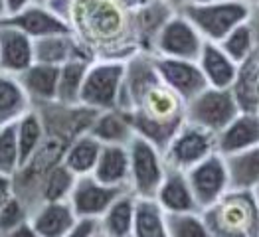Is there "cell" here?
<instances>
[{"instance_id": "obj_51", "label": "cell", "mask_w": 259, "mask_h": 237, "mask_svg": "<svg viewBox=\"0 0 259 237\" xmlns=\"http://www.w3.org/2000/svg\"><path fill=\"white\" fill-rule=\"evenodd\" d=\"M95 237H101V233H97V235H95Z\"/></svg>"}, {"instance_id": "obj_5", "label": "cell", "mask_w": 259, "mask_h": 237, "mask_svg": "<svg viewBox=\"0 0 259 237\" xmlns=\"http://www.w3.org/2000/svg\"><path fill=\"white\" fill-rule=\"evenodd\" d=\"M129 149V190L139 200H152L168 170L164 154L149 140L135 136Z\"/></svg>"}, {"instance_id": "obj_24", "label": "cell", "mask_w": 259, "mask_h": 237, "mask_svg": "<svg viewBox=\"0 0 259 237\" xmlns=\"http://www.w3.org/2000/svg\"><path fill=\"white\" fill-rule=\"evenodd\" d=\"M135 214H137V196H133L131 192L119 196L97 221L101 237H133Z\"/></svg>"}, {"instance_id": "obj_49", "label": "cell", "mask_w": 259, "mask_h": 237, "mask_svg": "<svg viewBox=\"0 0 259 237\" xmlns=\"http://www.w3.org/2000/svg\"><path fill=\"white\" fill-rule=\"evenodd\" d=\"M32 2H34V4H48L50 0H32Z\"/></svg>"}, {"instance_id": "obj_32", "label": "cell", "mask_w": 259, "mask_h": 237, "mask_svg": "<svg viewBox=\"0 0 259 237\" xmlns=\"http://www.w3.org/2000/svg\"><path fill=\"white\" fill-rule=\"evenodd\" d=\"M77 176L71 172L64 162L54 166L50 172L44 176L40 190H38V206L44 202H64L69 198Z\"/></svg>"}, {"instance_id": "obj_11", "label": "cell", "mask_w": 259, "mask_h": 237, "mask_svg": "<svg viewBox=\"0 0 259 237\" xmlns=\"http://www.w3.org/2000/svg\"><path fill=\"white\" fill-rule=\"evenodd\" d=\"M125 192H129V190L101 184L91 174H87V176H77L75 186L67 198V202L79 219L99 221V217L111 208V204Z\"/></svg>"}, {"instance_id": "obj_35", "label": "cell", "mask_w": 259, "mask_h": 237, "mask_svg": "<svg viewBox=\"0 0 259 237\" xmlns=\"http://www.w3.org/2000/svg\"><path fill=\"white\" fill-rule=\"evenodd\" d=\"M20 168V151L16 138V123L0 127V174L12 178Z\"/></svg>"}, {"instance_id": "obj_47", "label": "cell", "mask_w": 259, "mask_h": 237, "mask_svg": "<svg viewBox=\"0 0 259 237\" xmlns=\"http://www.w3.org/2000/svg\"><path fill=\"white\" fill-rule=\"evenodd\" d=\"M253 60H255V64H257V69H259V48H257V52H255V56H253Z\"/></svg>"}, {"instance_id": "obj_8", "label": "cell", "mask_w": 259, "mask_h": 237, "mask_svg": "<svg viewBox=\"0 0 259 237\" xmlns=\"http://www.w3.org/2000/svg\"><path fill=\"white\" fill-rule=\"evenodd\" d=\"M216 152V134L196 125L184 123L162 151L168 168L188 172L192 166Z\"/></svg>"}, {"instance_id": "obj_17", "label": "cell", "mask_w": 259, "mask_h": 237, "mask_svg": "<svg viewBox=\"0 0 259 237\" xmlns=\"http://www.w3.org/2000/svg\"><path fill=\"white\" fill-rule=\"evenodd\" d=\"M259 147V113H239L216 134V152L232 156Z\"/></svg>"}, {"instance_id": "obj_39", "label": "cell", "mask_w": 259, "mask_h": 237, "mask_svg": "<svg viewBox=\"0 0 259 237\" xmlns=\"http://www.w3.org/2000/svg\"><path fill=\"white\" fill-rule=\"evenodd\" d=\"M28 4H32V0H4V6H6V16L20 12L22 8H26Z\"/></svg>"}, {"instance_id": "obj_29", "label": "cell", "mask_w": 259, "mask_h": 237, "mask_svg": "<svg viewBox=\"0 0 259 237\" xmlns=\"http://www.w3.org/2000/svg\"><path fill=\"white\" fill-rule=\"evenodd\" d=\"M46 136V127L40 117V111L32 107L26 111L16 121V138H18V151H20V166L38 151Z\"/></svg>"}, {"instance_id": "obj_37", "label": "cell", "mask_w": 259, "mask_h": 237, "mask_svg": "<svg viewBox=\"0 0 259 237\" xmlns=\"http://www.w3.org/2000/svg\"><path fill=\"white\" fill-rule=\"evenodd\" d=\"M99 233V223L95 219H79L77 225L65 237H95Z\"/></svg>"}, {"instance_id": "obj_44", "label": "cell", "mask_w": 259, "mask_h": 237, "mask_svg": "<svg viewBox=\"0 0 259 237\" xmlns=\"http://www.w3.org/2000/svg\"><path fill=\"white\" fill-rule=\"evenodd\" d=\"M206 2H212V0H186V4H206Z\"/></svg>"}, {"instance_id": "obj_31", "label": "cell", "mask_w": 259, "mask_h": 237, "mask_svg": "<svg viewBox=\"0 0 259 237\" xmlns=\"http://www.w3.org/2000/svg\"><path fill=\"white\" fill-rule=\"evenodd\" d=\"M87 62L81 60H71L60 67V77H58V97L56 101L62 105H77L81 97V87L83 79L89 69Z\"/></svg>"}, {"instance_id": "obj_38", "label": "cell", "mask_w": 259, "mask_h": 237, "mask_svg": "<svg viewBox=\"0 0 259 237\" xmlns=\"http://www.w3.org/2000/svg\"><path fill=\"white\" fill-rule=\"evenodd\" d=\"M4 237H42V235L32 227V223H30V219H28V221L20 223L18 227H14L12 231H8Z\"/></svg>"}, {"instance_id": "obj_16", "label": "cell", "mask_w": 259, "mask_h": 237, "mask_svg": "<svg viewBox=\"0 0 259 237\" xmlns=\"http://www.w3.org/2000/svg\"><path fill=\"white\" fill-rule=\"evenodd\" d=\"M34 64V40L18 28L0 22V71L20 75Z\"/></svg>"}, {"instance_id": "obj_19", "label": "cell", "mask_w": 259, "mask_h": 237, "mask_svg": "<svg viewBox=\"0 0 259 237\" xmlns=\"http://www.w3.org/2000/svg\"><path fill=\"white\" fill-rule=\"evenodd\" d=\"M79 217L75 216L69 202H44L30 212V223L42 237H65Z\"/></svg>"}, {"instance_id": "obj_13", "label": "cell", "mask_w": 259, "mask_h": 237, "mask_svg": "<svg viewBox=\"0 0 259 237\" xmlns=\"http://www.w3.org/2000/svg\"><path fill=\"white\" fill-rule=\"evenodd\" d=\"M152 60L160 83H164L170 91H174L184 103H188L202 89L208 87L194 60H174L158 56H152Z\"/></svg>"}, {"instance_id": "obj_48", "label": "cell", "mask_w": 259, "mask_h": 237, "mask_svg": "<svg viewBox=\"0 0 259 237\" xmlns=\"http://www.w3.org/2000/svg\"><path fill=\"white\" fill-rule=\"evenodd\" d=\"M253 194H255V200H257V208H259V186L253 190Z\"/></svg>"}, {"instance_id": "obj_40", "label": "cell", "mask_w": 259, "mask_h": 237, "mask_svg": "<svg viewBox=\"0 0 259 237\" xmlns=\"http://www.w3.org/2000/svg\"><path fill=\"white\" fill-rule=\"evenodd\" d=\"M127 12H135V10H139V8H143V6H147V4H151L152 0H117Z\"/></svg>"}, {"instance_id": "obj_45", "label": "cell", "mask_w": 259, "mask_h": 237, "mask_svg": "<svg viewBox=\"0 0 259 237\" xmlns=\"http://www.w3.org/2000/svg\"><path fill=\"white\" fill-rule=\"evenodd\" d=\"M243 2H245L249 8H253V6H259V0H243Z\"/></svg>"}, {"instance_id": "obj_28", "label": "cell", "mask_w": 259, "mask_h": 237, "mask_svg": "<svg viewBox=\"0 0 259 237\" xmlns=\"http://www.w3.org/2000/svg\"><path fill=\"white\" fill-rule=\"evenodd\" d=\"M259 87V69L255 60H247L239 65L236 81L232 85V93L236 97V103L241 113H259L257 101Z\"/></svg>"}, {"instance_id": "obj_30", "label": "cell", "mask_w": 259, "mask_h": 237, "mask_svg": "<svg viewBox=\"0 0 259 237\" xmlns=\"http://www.w3.org/2000/svg\"><path fill=\"white\" fill-rule=\"evenodd\" d=\"M133 237H170L166 227V216L154 200L137 198V214Z\"/></svg>"}, {"instance_id": "obj_3", "label": "cell", "mask_w": 259, "mask_h": 237, "mask_svg": "<svg viewBox=\"0 0 259 237\" xmlns=\"http://www.w3.org/2000/svg\"><path fill=\"white\" fill-rule=\"evenodd\" d=\"M200 214L210 237H259V208L253 192L228 190Z\"/></svg>"}, {"instance_id": "obj_46", "label": "cell", "mask_w": 259, "mask_h": 237, "mask_svg": "<svg viewBox=\"0 0 259 237\" xmlns=\"http://www.w3.org/2000/svg\"><path fill=\"white\" fill-rule=\"evenodd\" d=\"M8 196H12V194H0V206H2V204H4V200H6V198H8Z\"/></svg>"}, {"instance_id": "obj_34", "label": "cell", "mask_w": 259, "mask_h": 237, "mask_svg": "<svg viewBox=\"0 0 259 237\" xmlns=\"http://www.w3.org/2000/svg\"><path fill=\"white\" fill-rule=\"evenodd\" d=\"M164 216H166V227L170 237H210V231L200 212L164 214Z\"/></svg>"}, {"instance_id": "obj_7", "label": "cell", "mask_w": 259, "mask_h": 237, "mask_svg": "<svg viewBox=\"0 0 259 237\" xmlns=\"http://www.w3.org/2000/svg\"><path fill=\"white\" fill-rule=\"evenodd\" d=\"M125 79V64L95 60L89 65L81 87L79 103L93 111L115 109Z\"/></svg>"}, {"instance_id": "obj_21", "label": "cell", "mask_w": 259, "mask_h": 237, "mask_svg": "<svg viewBox=\"0 0 259 237\" xmlns=\"http://www.w3.org/2000/svg\"><path fill=\"white\" fill-rule=\"evenodd\" d=\"M58 77H60V67L36 64V62L18 75L32 107H42V105L56 101V97H58Z\"/></svg>"}, {"instance_id": "obj_10", "label": "cell", "mask_w": 259, "mask_h": 237, "mask_svg": "<svg viewBox=\"0 0 259 237\" xmlns=\"http://www.w3.org/2000/svg\"><path fill=\"white\" fill-rule=\"evenodd\" d=\"M186 178L200 210H206L208 206L216 204L230 190L228 164H226V158L218 152L210 154L206 160L192 166L186 172Z\"/></svg>"}, {"instance_id": "obj_1", "label": "cell", "mask_w": 259, "mask_h": 237, "mask_svg": "<svg viewBox=\"0 0 259 237\" xmlns=\"http://www.w3.org/2000/svg\"><path fill=\"white\" fill-rule=\"evenodd\" d=\"M46 6L95 54V60L127 64L139 52L131 30V12L117 0H50Z\"/></svg>"}, {"instance_id": "obj_42", "label": "cell", "mask_w": 259, "mask_h": 237, "mask_svg": "<svg viewBox=\"0 0 259 237\" xmlns=\"http://www.w3.org/2000/svg\"><path fill=\"white\" fill-rule=\"evenodd\" d=\"M166 2H168V4L172 6L174 10H180V8H182V6L186 4V0H166Z\"/></svg>"}, {"instance_id": "obj_18", "label": "cell", "mask_w": 259, "mask_h": 237, "mask_svg": "<svg viewBox=\"0 0 259 237\" xmlns=\"http://www.w3.org/2000/svg\"><path fill=\"white\" fill-rule=\"evenodd\" d=\"M156 206L164 214H188V212H200L198 204L192 194V188L188 184L186 172L168 168L164 174L162 184L158 186L156 194L152 198Z\"/></svg>"}, {"instance_id": "obj_15", "label": "cell", "mask_w": 259, "mask_h": 237, "mask_svg": "<svg viewBox=\"0 0 259 237\" xmlns=\"http://www.w3.org/2000/svg\"><path fill=\"white\" fill-rule=\"evenodd\" d=\"M2 22L18 28L32 40H40L56 34H67L69 26L58 14H54L46 4H28L20 12L6 16Z\"/></svg>"}, {"instance_id": "obj_14", "label": "cell", "mask_w": 259, "mask_h": 237, "mask_svg": "<svg viewBox=\"0 0 259 237\" xmlns=\"http://www.w3.org/2000/svg\"><path fill=\"white\" fill-rule=\"evenodd\" d=\"M174 12L178 10H174L166 0H152L151 4L131 12V30L139 52L152 54V45L156 42L160 30L170 20Z\"/></svg>"}, {"instance_id": "obj_41", "label": "cell", "mask_w": 259, "mask_h": 237, "mask_svg": "<svg viewBox=\"0 0 259 237\" xmlns=\"http://www.w3.org/2000/svg\"><path fill=\"white\" fill-rule=\"evenodd\" d=\"M249 26L253 28V34H255V38H257V43H259V6H253L251 8V14H249Z\"/></svg>"}, {"instance_id": "obj_9", "label": "cell", "mask_w": 259, "mask_h": 237, "mask_svg": "<svg viewBox=\"0 0 259 237\" xmlns=\"http://www.w3.org/2000/svg\"><path fill=\"white\" fill-rule=\"evenodd\" d=\"M202 45H204V38L198 34L192 22L178 10L160 30L156 42L152 45V56L196 62L202 52Z\"/></svg>"}, {"instance_id": "obj_12", "label": "cell", "mask_w": 259, "mask_h": 237, "mask_svg": "<svg viewBox=\"0 0 259 237\" xmlns=\"http://www.w3.org/2000/svg\"><path fill=\"white\" fill-rule=\"evenodd\" d=\"M36 109L40 111L46 132L64 136L69 143L73 138H77L79 134L89 132V127H91L95 115L99 113V111H93V109L85 107L81 103H77V105H62L58 101Z\"/></svg>"}, {"instance_id": "obj_22", "label": "cell", "mask_w": 259, "mask_h": 237, "mask_svg": "<svg viewBox=\"0 0 259 237\" xmlns=\"http://www.w3.org/2000/svg\"><path fill=\"white\" fill-rule=\"evenodd\" d=\"M89 134L97 138L103 147L105 145H119V147H129L131 140L137 136L133 123H131L129 113L121 109H107L99 111L89 127Z\"/></svg>"}, {"instance_id": "obj_33", "label": "cell", "mask_w": 259, "mask_h": 237, "mask_svg": "<svg viewBox=\"0 0 259 237\" xmlns=\"http://www.w3.org/2000/svg\"><path fill=\"white\" fill-rule=\"evenodd\" d=\"M220 45H222V50L238 65H241L243 62H247V60H251L259 48L257 38L253 34V28L249 26V22H243V24L236 26L220 42Z\"/></svg>"}, {"instance_id": "obj_27", "label": "cell", "mask_w": 259, "mask_h": 237, "mask_svg": "<svg viewBox=\"0 0 259 237\" xmlns=\"http://www.w3.org/2000/svg\"><path fill=\"white\" fill-rule=\"evenodd\" d=\"M103 145L93 138L89 132L79 134L67 145V151L64 154V164L75 174V176H87L93 172L97 158L101 154Z\"/></svg>"}, {"instance_id": "obj_23", "label": "cell", "mask_w": 259, "mask_h": 237, "mask_svg": "<svg viewBox=\"0 0 259 237\" xmlns=\"http://www.w3.org/2000/svg\"><path fill=\"white\" fill-rule=\"evenodd\" d=\"M91 176L101 184L129 190V149L119 145H105Z\"/></svg>"}, {"instance_id": "obj_43", "label": "cell", "mask_w": 259, "mask_h": 237, "mask_svg": "<svg viewBox=\"0 0 259 237\" xmlns=\"http://www.w3.org/2000/svg\"><path fill=\"white\" fill-rule=\"evenodd\" d=\"M6 18V6H4V0H0V22Z\"/></svg>"}, {"instance_id": "obj_4", "label": "cell", "mask_w": 259, "mask_h": 237, "mask_svg": "<svg viewBox=\"0 0 259 237\" xmlns=\"http://www.w3.org/2000/svg\"><path fill=\"white\" fill-rule=\"evenodd\" d=\"M180 12L192 22L204 42L220 43L236 26L249 20L251 8L243 0H212L206 4H184Z\"/></svg>"}, {"instance_id": "obj_26", "label": "cell", "mask_w": 259, "mask_h": 237, "mask_svg": "<svg viewBox=\"0 0 259 237\" xmlns=\"http://www.w3.org/2000/svg\"><path fill=\"white\" fill-rule=\"evenodd\" d=\"M224 158L230 174V190L253 192L259 186V147Z\"/></svg>"}, {"instance_id": "obj_20", "label": "cell", "mask_w": 259, "mask_h": 237, "mask_svg": "<svg viewBox=\"0 0 259 237\" xmlns=\"http://www.w3.org/2000/svg\"><path fill=\"white\" fill-rule=\"evenodd\" d=\"M196 64L200 67L208 87L232 89L234 81H236V75H238L239 65L222 50L220 43L204 42Z\"/></svg>"}, {"instance_id": "obj_6", "label": "cell", "mask_w": 259, "mask_h": 237, "mask_svg": "<svg viewBox=\"0 0 259 237\" xmlns=\"http://www.w3.org/2000/svg\"><path fill=\"white\" fill-rule=\"evenodd\" d=\"M239 113L236 97L232 89H216L206 87L196 97H192L184 107L186 123L196 125L218 134L224 127H228Z\"/></svg>"}, {"instance_id": "obj_36", "label": "cell", "mask_w": 259, "mask_h": 237, "mask_svg": "<svg viewBox=\"0 0 259 237\" xmlns=\"http://www.w3.org/2000/svg\"><path fill=\"white\" fill-rule=\"evenodd\" d=\"M28 219H30L28 206L16 196H8L0 206V237H4L8 231H12L14 227H18Z\"/></svg>"}, {"instance_id": "obj_25", "label": "cell", "mask_w": 259, "mask_h": 237, "mask_svg": "<svg viewBox=\"0 0 259 237\" xmlns=\"http://www.w3.org/2000/svg\"><path fill=\"white\" fill-rule=\"evenodd\" d=\"M32 103L22 87L18 75L0 71V127L14 125Z\"/></svg>"}, {"instance_id": "obj_50", "label": "cell", "mask_w": 259, "mask_h": 237, "mask_svg": "<svg viewBox=\"0 0 259 237\" xmlns=\"http://www.w3.org/2000/svg\"><path fill=\"white\" fill-rule=\"evenodd\" d=\"M257 101H259V87H257Z\"/></svg>"}, {"instance_id": "obj_2", "label": "cell", "mask_w": 259, "mask_h": 237, "mask_svg": "<svg viewBox=\"0 0 259 237\" xmlns=\"http://www.w3.org/2000/svg\"><path fill=\"white\" fill-rule=\"evenodd\" d=\"M184 107L186 103L174 91L156 81L131 109L129 117L135 134L164 151L170 138L186 123Z\"/></svg>"}]
</instances>
